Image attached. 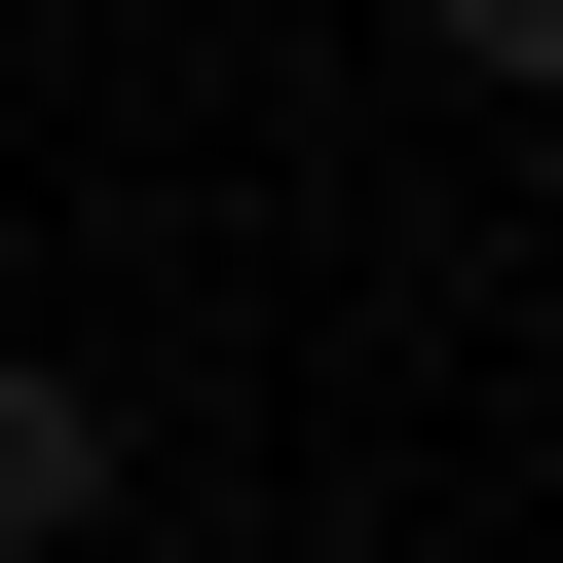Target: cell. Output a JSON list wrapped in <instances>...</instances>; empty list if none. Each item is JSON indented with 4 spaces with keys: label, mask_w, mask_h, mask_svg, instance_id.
I'll return each mask as SVG.
<instances>
[{
    "label": "cell",
    "mask_w": 563,
    "mask_h": 563,
    "mask_svg": "<svg viewBox=\"0 0 563 563\" xmlns=\"http://www.w3.org/2000/svg\"><path fill=\"white\" fill-rule=\"evenodd\" d=\"M413 38H451V76H488V113H563V0H413Z\"/></svg>",
    "instance_id": "7a4b0ae2"
},
{
    "label": "cell",
    "mask_w": 563,
    "mask_h": 563,
    "mask_svg": "<svg viewBox=\"0 0 563 563\" xmlns=\"http://www.w3.org/2000/svg\"><path fill=\"white\" fill-rule=\"evenodd\" d=\"M151 526V413L113 376H38V339H0V563H113Z\"/></svg>",
    "instance_id": "6da1fadb"
}]
</instances>
